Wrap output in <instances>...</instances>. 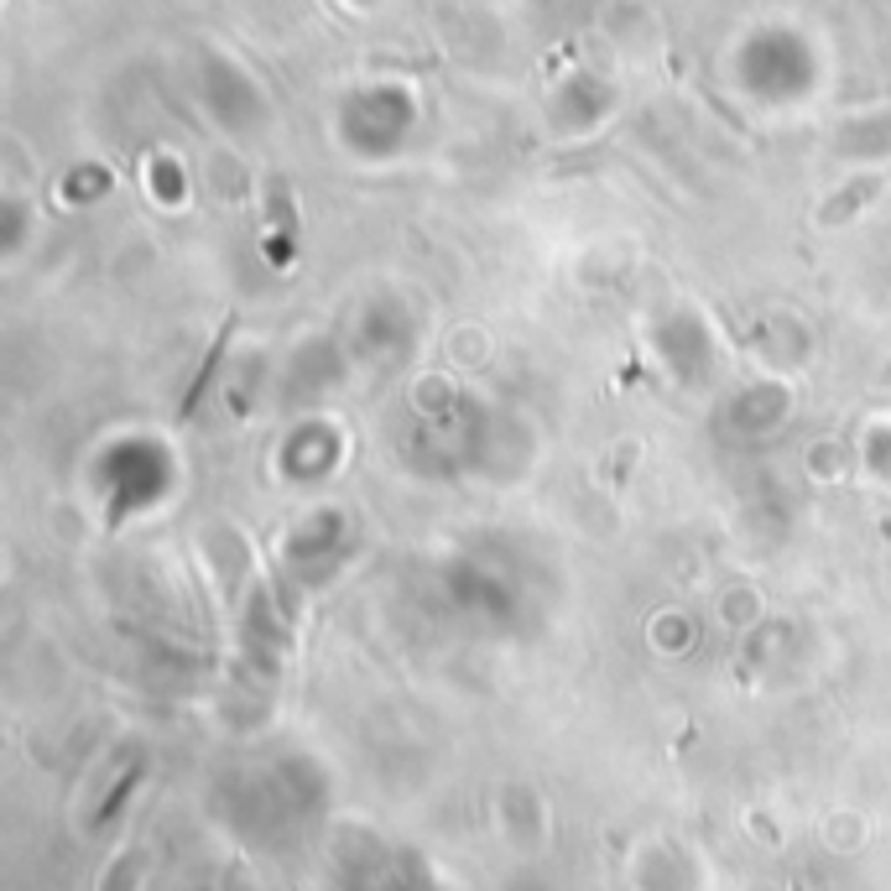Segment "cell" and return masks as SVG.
Here are the masks:
<instances>
[{"label": "cell", "mask_w": 891, "mask_h": 891, "mask_svg": "<svg viewBox=\"0 0 891 891\" xmlns=\"http://www.w3.org/2000/svg\"><path fill=\"white\" fill-rule=\"evenodd\" d=\"M235 323L240 318L230 314L224 323H219V339L209 344V355H204V365H198V376H194V386L183 392V407H178V422H188V417L198 413V402H204V392H209V381L219 376V360H224V350H230V334H235Z\"/></svg>", "instance_id": "6da1fadb"}]
</instances>
